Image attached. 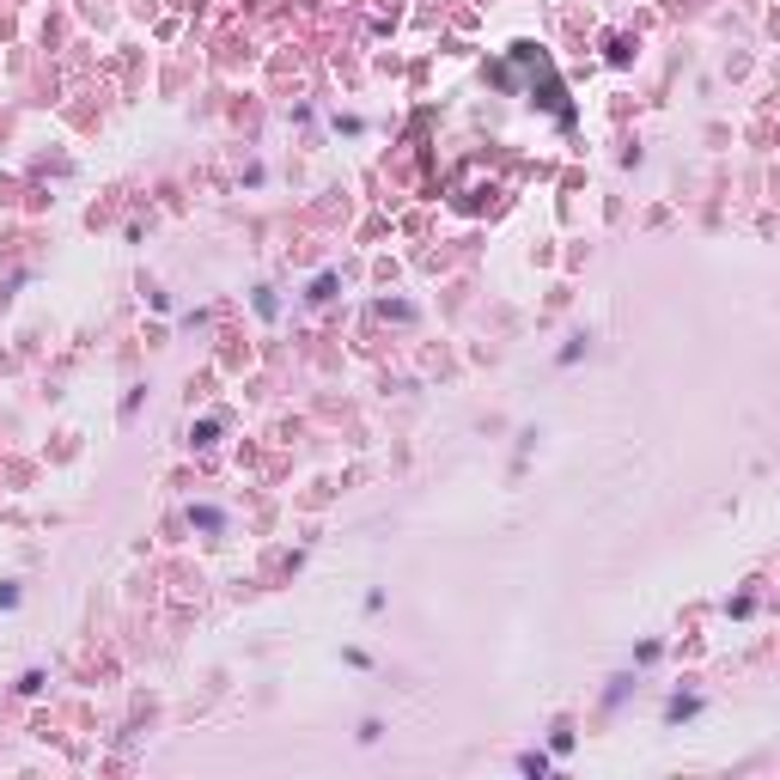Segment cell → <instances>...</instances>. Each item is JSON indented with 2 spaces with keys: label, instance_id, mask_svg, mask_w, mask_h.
Here are the masks:
<instances>
[{
  "label": "cell",
  "instance_id": "6da1fadb",
  "mask_svg": "<svg viewBox=\"0 0 780 780\" xmlns=\"http://www.w3.org/2000/svg\"><path fill=\"white\" fill-rule=\"evenodd\" d=\"M189 519L202 524V530H219V512H214V506H195V512H189Z\"/></svg>",
  "mask_w": 780,
  "mask_h": 780
}]
</instances>
